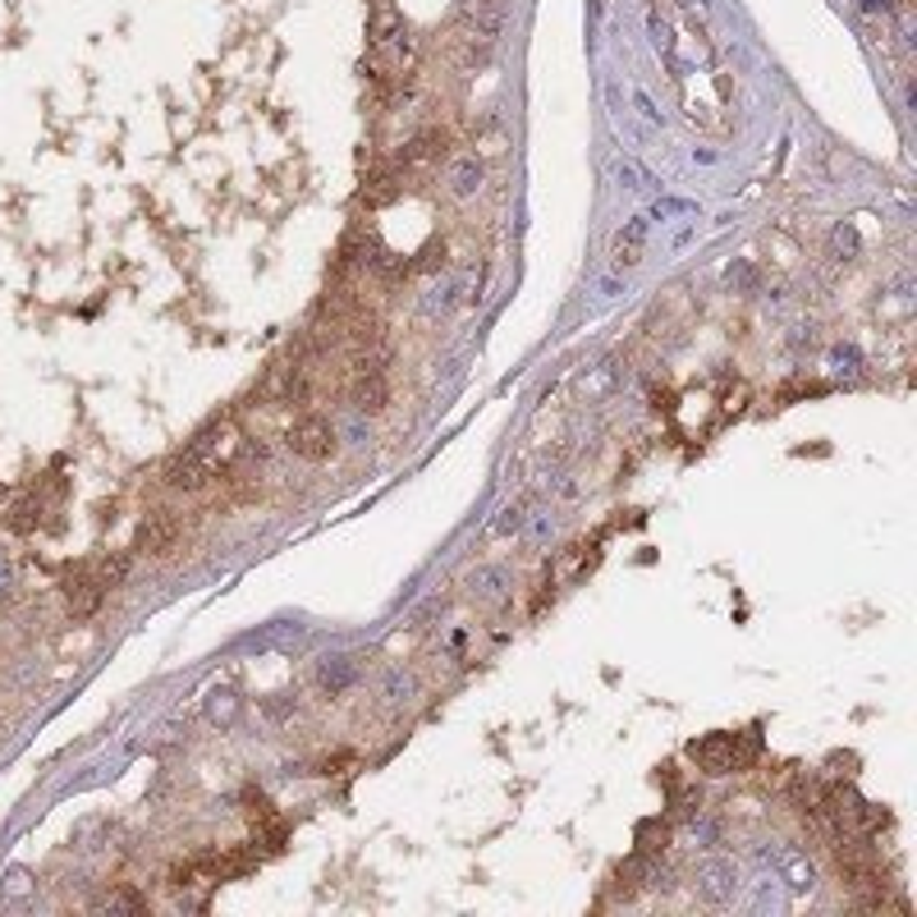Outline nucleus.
I'll return each mask as SVG.
<instances>
[{
    "instance_id": "nucleus-1",
    "label": "nucleus",
    "mask_w": 917,
    "mask_h": 917,
    "mask_svg": "<svg viewBox=\"0 0 917 917\" xmlns=\"http://www.w3.org/2000/svg\"><path fill=\"white\" fill-rule=\"evenodd\" d=\"M688 757L702 776H734V771H748L752 761L761 757V734L757 729H744V734H702V739L688 744Z\"/></svg>"
},
{
    "instance_id": "nucleus-2",
    "label": "nucleus",
    "mask_w": 917,
    "mask_h": 917,
    "mask_svg": "<svg viewBox=\"0 0 917 917\" xmlns=\"http://www.w3.org/2000/svg\"><path fill=\"white\" fill-rule=\"evenodd\" d=\"M161 482L170 486V492H183V496H193V492H207L211 482H221V473H217V464L198 450V445H189L183 454H175L170 464H166V473H161Z\"/></svg>"
},
{
    "instance_id": "nucleus-3",
    "label": "nucleus",
    "mask_w": 917,
    "mask_h": 917,
    "mask_svg": "<svg viewBox=\"0 0 917 917\" xmlns=\"http://www.w3.org/2000/svg\"><path fill=\"white\" fill-rule=\"evenodd\" d=\"M60 592H65V605H70L74 620H92L102 610V601H106V588H102V578H97V569H92V565L65 569V578H60Z\"/></svg>"
},
{
    "instance_id": "nucleus-4",
    "label": "nucleus",
    "mask_w": 917,
    "mask_h": 917,
    "mask_svg": "<svg viewBox=\"0 0 917 917\" xmlns=\"http://www.w3.org/2000/svg\"><path fill=\"white\" fill-rule=\"evenodd\" d=\"M289 450L298 454V458H308V464H322V458H330V450H335V426H330V418H322V413H303L294 426H289Z\"/></svg>"
},
{
    "instance_id": "nucleus-5",
    "label": "nucleus",
    "mask_w": 917,
    "mask_h": 917,
    "mask_svg": "<svg viewBox=\"0 0 917 917\" xmlns=\"http://www.w3.org/2000/svg\"><path fill=\"white\" fill-rule=\"evenodd\" d=\"M697 899L702 904H712V908H725L734 895H739V872H734V863L725 858H707L697 867Z\"/></svg>"
},
{
    "instance_id": "nucleus-6",
    "label": "nucleus",
    "mask_w": 917,
    "mask_h": 917,
    "mask_svg": "<svg viewBox=\"0 0 917 917\" xmlns=\"http://www.w3.org/2000/svg\"><path fill=\"white\" fill-rule=\"evenodd\" d=\"M761 858L771 863V872L789 885V890H799V895H803V890H812V885H816V872H812L808 853H803L799 844H771L767 853H761Z\"/></svg>"
},
{
    "instance_id": "nucleus-7",
    "label": "nucleus",
    "mask_w": 917,
    "mask_h": 917,
    "mask_svg": "<svg viewBox=\"0 0 917 917\" xmlns=\"http://www.w3.org/2000/svg\"><path fill=\"white\" fill-rule=\"evenodd\" d=\"M179 541H183V524L175 514H166V509L147 514V524L138 528V550H147V556H157V560L175 556Z\"/></svg>"
},
{
    "instance_id": "nucleus-8",
    "label": "nucleus",
    "mask_w": 917,
    "mask_h": 917,
    "mask_svg": "<svg viewBox=\"0 0 917 917\" xmlns=\"http://www.w3.org/2000/svg\"><path fill=\"white\" fill-rule=\"evenodd\" d=\"M266 400L275 404V409H294V404H303L308 400V367H281V372L271 377V386H266Z\"/></svg>"
},
{
    "instance_id": "nucleus-9",
    "label": "nucleus",
    "mask_w": 917,
    "mask_h": 917,
    "mask_svg": "<svg viewBox=\"0 0 917 917\" xmlns=\"http://www.w3.org/2000/svg\"><path fill=\"white\" fill-rule=\"evenodd\" d=\"M42 514H46L42 492H23V496H14L10 509H6V528L19 533V537H33V533L42 528Z\"/></svg>"
},
{
    "instance_id": "nucleus-10",
    "label": "nucleus",
    "mask_w": 917,
    "mask_h": 917,
    "mask_svg": "<svg viewBox=\"0 0 917 917\" xmlns=\"http://www.w3.org/2000/svg\"><path fill=\"white\" fill-rule=\"evenodd\" d=\"M349 400H354L358 413H381L390 404V386H386L381 372H358L354 386H349Z\"/></svg>"
},
{
    "instance_id": "nucleus-11",
    "label": "nucleus",
    "mask_w": 917,
    "mask_h": 917,
    "mask_svg": "<svg viewBox=\"0 0 917 917\" xmlns=\"http://www.w3.org/2000/svg\"><path fill=\"white\" fill-rule=\"evenodd\" d=\"M450 151V134L445 129H422L418 138H409V147L400 151V166H418V161H441Z\"/></svg>"
},
{
    "instance_id": "nucleus-12",
    "label": "nucleus",
    "mask_w": 917,
    "mask_h": 917,
    "mask_svg": "<svg viewBox=\"0 0 917 917\" xmlns=\"http://www.w3.org/2000/svg\"><path fill=\"white\" fill-rule=\"evenodd\" d=\"M468 588H473V597H477L482 605H505V601H509V573H505L500 565H486V569H477V573L468 578Z\"/></svg>"
},
{
    "instance_id": "nucleus-13",
    "label": "nucleus",
    "mask_w": 917,
    "mask_h": 917,
    "mask_svg": "<svg viewBox=\"0 0 917 917\" xmlns=\"http://www.w3.org/2000/svg\"><path fill=\"white\" fill-rule=\"evenodd\" d=\"M262 867V849L257 844H239V849H225L217 853V881H239Z\"/></svg>"
},
{
    "instance_id": "nucleus-14",
    "label": "nucleus",
    "mask_w": 917,
    "mask_h": 917,
    "mask_svg": "<svg viewBox=\"0 0 917 917\" xmlns=\"http://www.w3.org/2000/svg\"><path fill=\"white\" fill-rule=\"evenodd\" d=\"M404 166L394 161V166H381L372 179H367V189H362V198H367V207H386V202H394L404 193Z\"/></svg>"
},
{
    "instance_id": "nucleus-15",
    "label": "nucleus",
    "mask_w": 917,
    "mask_h": 917,
    "mask_svg": "<svg viewBox=\"0 0 917 917\" xmlns=\"http://www.w3.org/2000/svg\"><path fill=\"white\" fill-rule=\"evenodd\" d=\"M670 821H661V816H647V821H637L633 825V853H642V858H661V853L670 849Z\"/></svg>"
},
{
    "instance_id": "nucleus-16",
    "label": "nucleus",
    "mask_w": 917,
    "mask_h": 917,
    "mask_svg": "<svg viewBox=\"0 0 917 917\" xmlns=\"http://www.w3.org/2000/svg\"><path fill=\"white\" fill-rule=\"evenodd\" d=\"M482 175H486V166H482L477 151H468V157L450 161V193H454V198H473V193L482 189Z\"/></svg>"
},
{
    "instance_id": "nucleus-17",
    "label": "nucleus",
    "mask_w": 917,
    "mask_h": 917,
    "mask_svg": "<svg viewBox=\"0 0 917 917\" xmlns=\"http://www.w3.org/2000/svg\"><path fill=\"white\" fill-rule=\"evenodd\" d=\"M642 253H647V221H629L624 230H620V239H615V266L620 271H629V266H637L642 262Z\"/></svg>"
},
{
    "instance_id": "nucleus-18",
    "label": "nucleus",
    "mask_w": 917,
    "mask_h": 917,
    "mask_svg": "<svg viewBox=\"0 0 917 917\" xmlns=\"http://www.w3.org/2000/svg\"><path fill=\"white\" fill-rule=\"evenodd\" d=\"M207 716H211V725H221V729L239 725V716H243V697H239L234 688H211V693H207Z\"/></svg>"
},
{
    "instance_id": "nucleus-19",
    "label": "nucleus",
    "mask_w": 917,
    "mask_h": 917,
    "mask_svg": "<svg viewBox=\"0 0 917 917\" xmlns=\"http://www.w3.org/2000/svg\"><path fill=\"white\" fill-rule=\"evenodd\" d=\"M239 808H243V816H249L253 825H266L271 816H281V812H275V803H271V793L257 789V784H249V789L239 793Z\"/></svg>"
},
{
    "instance_id": "nucleus-20",
    "label": "nucleus",
    "mask_w": 917,
    "mask_h": 917,
    "mask_svg": "<svg viewBox=\"0 0 917 917\" xmlns=\"http://www.w3.org/2000/svg\"><path fill=\"white\" fill-rule=\"evenodd\" d=\"M92 569H97L102 588L110 592V588H119V583H125V578H129V556H125V550H119V556H106V560H97Z\"/></svg>"
},
{
    "instance_id": "nucleus-21",
    "label": "nucleus",
    "mask_w": 917,
    "mask_h": 917,
    "mask_svg": "<svg viewBox=\"0 0 917 917\" xmlns=\"http://www.w3.org/2000/svg\"><path fill=\"white\" fill-rule=\"evenodd\" d=\"M349 767H358V757L349 748H340V752H330V757L317 761V776H345Z\"/></svg>"
},
{
    "instance_id": "nucleus-22",
    "label": "nucleus",
    "mask_w": 917,
    "mask_h": 917,
    "mask_svg": "<svg viewBox=\"0 0 917 917\" xmlns=\"http://www.w3.org/2000/svg\"><path fill=\"white\" fill-rule=\"evenodd\" d=\"M835 253H844V257L858 253V230H853V225H840V230H835Z\"/></svg>"
},
{
    "instance_id": "nucleus-23",
    "label": "nucleus",
    "mask_w": 917,
    "mask_h": 917,
    "mask_svg": "<svg viewBox=\"0 0 917 917\" xmlns=\"http://www.w3.org/2000/svg\"><path fill=\"white\" fill-rule=\"evenodd\" d=\"M106 904H110V908H129V913H143V908H147V899H138L134 890H119V895H110Z\"/></svg>"
},
{
    "instance_id": "nucleus-24",
    "label": "nucleus",
    "mask_w": 917,
    "mask_h": 917,
    "mask_svg": "<svg viewBox=\"0 0 917 917\" xmlns=\"http://www.w3.org/2000/svg\"><path fill=\"white\" fill-rule=\"evenodd\" d=\"M858 10H863V14H890V10H895V0H858Z\"/></svg>"
},
{
    "instance_id": "nucleus-25",
    "label": "nucleus",
    "mask_w": 917,
    "mask_h": 917,
    "mask_svg": "<svg viewBox=\"0 0 917 917\" xmlns=\"http://www.w3.org/2000/svg\"><path fill=\"white\" fill-rule=\"evenodd\" d=\"M509 528H524V505L505 509V518H500V533H509Z\"/></svg>"
},
{
    "instance_id": "nucleus-26",
    "label": "nucleus",
    "mask_w": 917,
    "mask_h": 917,
    "mask_svg": "<svg viewBox=\"0 0 917 917\" xmlns=\"http://www.w3.org/2000/svg\"><path fill=\"white\" fill-rule=\"evenodd\" d=\"M14 588V569H10V560H0V597H6Z\"/></svg>"
},
{
    "instance_id": "nucleus-27",
    "label": "nucleus",
    "mask_w": 917,
    "mask_h": 917,
    "mask_svg": "<svg viewBox=\"0 0 917 917\" xmlns=\"http://www.w3.org/2000/svg\"><path fill=\"white\" fill-rule=\"evenodd\" d=\"M679 6H684V10H697V0H679Z\"/></svg>"
},
{
    "instance_id": "nucleus-28",
    "label": "nucleus",
    "mask_w": 917,
    "mask_h": 917,
    "mask_svg": "<svg viewBox=\"0 0 917 917\" xmlns=\"http://www.w3.org/2000/svg\"><path fill=\"white\" fill-rule=\"evenodd\" d=\"M0 505H6V486H0Z\"/></svg>"
},
{
    "instance_id": "nucleus-29",
    "label": "nucleus",
    "mask_w": 917,
    "mask_h": 917,
    "mask_svg": "<svg viewBox=\"0 0 917 917\" xmlns=\"http://www.w3.org/2000/svg\"><path fill=\"white\" fill-rule=\"evenodd\" d=\"M464 6H477V0H464Z\"/></svg>"
}]
</instances>
